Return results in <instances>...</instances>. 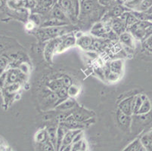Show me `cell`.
<instances>
[{"label": "cell", "instance_id": "cell-1", "mask_svg": "<svg viewBox=\"0 0 152 151\" xmlns=\"http://www.w3.org/2000/svg\"><path fill=\"white\" fill-rule=\"evenodd\" d=\"M64 27H46V28H42L39 30L38 33L39 37L42 40L50 39L57 37L58 36L61 35L62 33H64Z\"/></svg>", "mask_w": 152, "mask_h": 151}, {"label": "cell", "instance_id": "cell-2", "mask_svg": "<svg viewBox=\"0 0 152 151\" xmlns=\"http://www.w3.org/2000/svg\"><path fill=\"white\" fill-rule=\"evenodd\" d=\"M133 98L134 97H129V98L123 100L119 104V110L127 116H131L133 114V109H132Z\"/></svg>", "mask_w": 152, "mask_h": 151}, {"label": "cell", "instance_id": "cell-3", "mask_svg": "<svg viewBox=\"0 0 152 151\" xmlns=\"http://www.w3.org/2000/svg\"><path fill=\"white\" fill-rule=\"evenodd\" d=\"M110 28L114 31L116 35L118 36H120L121 34L126 32L127 30L126 25L119 18H118L112 19L111 23H110Z\"/></svg>", "mask_w": 152, "mask_h": 151}, {"label": "cell", "instance_id": "cell-4", "mask_svg": "<svg viewBox=\"0 0 152 151\" xmlns=\"http://www.w3.org/2000/svg\"><path fill=\"white\" fill-rule=\"evenodd\" d=\"M52 16L53 18H56L58 20H62V21L67 22V23L70 22L69 19L67 18V15H65L64 12L62 10V8L58 3H55L53 8H52Z\"/></svg>", "mask_w": 152, "mask_h": 151}, {"label": "cell", "instance_id": "cell-5", "mask_svg": "<svg viewBox=\"0 0 152 151\" xmlns=\"http://www.w3.org/2000/svg\"><path fill=\"white\" fill-rule=\"evenodd\" d=\"M119 39H120V41L121 42V43H123L128 48H135V38L129 32L126 31L123 33V34H121L119 36Z\"/></svg>", "mask_w": 152, "mask_h": 151}, {"label": "cell", "instance_id": "cell-6", "mask_svg": "<svg viewBox=\"0 0 152 151\" xmlns=\"http://www.w3.org/2000/svg\"><path fill=\"white\" fill-rule=\"evenodd\" d=\"M95 6L93 1H80V15L86 16L92 13L95 10Z\"/></svg>", "mask_w": 152, "mask_h": 151}, {"label": "cell", "instance_id": "cell-7", "mask_svg": "<svg viewBox=\"0 0 152 151\" xmlns=\"http://www.w3.org/2000/svg\"><path fill=\"white\" fill-rule=\"evenodd\" d=\"M69 23L62 21V20H58L56 18H49L48 20L42 22L41 27L42 28H46V27H66Z\"/></svg>", "mask_w": 152, "mask_h": 151}, {"label": "cell", "instance_id": "cell-8", "mask_svg": "<svg viewBox=\"0 0 152 151\" xmlns=\"http://www.w3.org/2000/svg\"><path fill=\"white\" fill-rule=\"evenodd\" d=\"M125 12H131L128 8H126L125 6H122V5H115L114 7L111 8V10L109 12V15L110 18L114 19V18H118L122 15L123 13Z\"/></svg>", "mask_w": 152, "mask_h": 151}, {"label": "cell", "instance_id": "cell-9", "mask_svg": "<svg viewBox=\"0 0 152 151\" xmlns=\"http://www.w3.org/2000/svg\"><path fill=\"white\" fill-rule=\"evenodd\" d=\"M80 131H82V130H67L65 135L64 137L63 142H62V145L61 147V148H63L64 147H67L68 146V145L72 144H73V139H74V136Z\"/></svg>", "mask_w": 152, "mask_h": 151}, {"label": "cell", "instance_id": "cell-10", "mask_svg": "<svg viewBox=\"0 0 152 151\" xmlns=\"http://www.w3.org/2000/svg\"><path fill=\"white\" fill-rule=\"evenodd\" d=\"M93 43L92 38L89 35H83L80 38L77 39V44L84 49H88L90 48Z\"/></svg>", "mask_w": 152, "mask_h": 151}, {"label": "cell", "instance_id": "cell-11", "mask_svg": "<svg viewBox=\"0 0 152 151\" xmlns=\"http://www.w3.org/2000/svg\"><path fill=\"white\" fill-rule=\"evenodd\" d=\"M123 151H148L145 148V147L142 145V142H141L140 139L137 138V139L134 140L132 142H131L125 149Z\"/></svg>", "mask_w": 152, "mask_h": 151}, {"label": "cell", "instance_id": "cell-12", "mask_svg": "<svg viewBox=\"0 0 152 151\" xmlns=\"http://www.w3.org/2000/svg\"><path fill=\"white\" fill-rule=\"evenodd\" d=\"M139 139L148 151H152V130L145 133Z\"/></svg>", "mask_w": 152, "mask_h": 151}, {"label": "cell", "instance_id": "cell-13", "mask_svg": "<svg viewBox=\"0 0 152 151\" xmlns=\"http://www.w3.org/2000/svg\"><path fill=\"white\" fill-rule=\"evenodd\" d=\"M147 98L145 95H139L137 96L134 97L133 101H132V109H133L134 114H137L139 109L142 107L144 101Z\"/></svg>", "mask_w": 152, "mask_h": 151}, {"label": "cell", "instance_id": "cell-14", "mask_svg": "<svg viewBox=\"0 0 152 151\" xmlns=\"http://www.w3.org/2000/svg\"><path fill=\"white\" fill-rule=\"evenodd\" d=\"M67 131V128L64 126H59L57 128V142H56V151H59L62 145L64 137Z\"/></svg>", "mask_w": 152, "mask_h": 151}, {"label": "cell", "instance_id": "cell-15", "mask_svg": "<svg viewBox=\"0 0 152 151\" xmlns=\"http://www.w3.org/2000/svg\"><path fill=\"white\" fill-rule=\"evenodd\" d=\"M117 119L118 123L123 126H128L130 124V116H127L120 110H118V111L117 112Z\"/></svg>", "mask_w": 152, "mask_h": 151}, {"label": "cell", "instance_id": "cell-16", "mask_svg": "<svg viewBox=\"0 0 152 151\" xmlns=\"http://www.w3.org/2000/svg\"><path fill=\"white\" fill-rule=\"evenodd\" d=\"M63 83H62L61 79H58V80H54L47 83V87L54 93H57L58 91L63 87Z\"/></svg>", "mask_w": 152, "mask_h": 151}, {"label": "cell", "instance_id": "cell-17", "mask_svg": "<svg viewBox=\"0 0 152 151\" xmlns=\"http://www.w3.org/2000/svg\"><path fill=\"white\" fill-rule=\"evenodd\" d=\"M123 66H124V61L122 60L114 61L110 63V71L118 75H121L122 73Z\"/></svg>", "mask_w": 152, "mask_h": 151}, {"label": "cell", "instance_id": "cell-18", "mask_svg": "<svg viewBox=\"0 0 152 151\" xmlns=\"http://www.w3.org/2000/svg\"><path fill=\"white\" fill-rule=\"evenodd\" d=\"M76 43H77V39L74 36H68L61 42V43L59 45V47H60L61 50H63L70 46H73Z\"/></svg>", "mask_w": 152, "mask_h": 151}, {"label": "cell", "instance_id": "cell-19", "mask_svg": "<svg viewBox=\"0 0 152 151\" xmlns=\"http://www.w3.org/2000/svg\"><path fill=\"white\" fill-rule=\"evenodd\" d=\"M47 133H48V137H49V140L51 143L53 144L55 147V150H56V142H57V128L55 127H49L48 129L46 130Z\"/></svg>", "mask_w": 152, "mask_h": 151}, {"label": "cell", "instance_id": "cell-20", "mask_svg": "<svg viewBox=\"0 0 152 151\" xmlns=\"http://www.w3.org/2000/svg\"><path fill=\"white\" fill-rule=\"evenodd\" d=\"M151 110V103L148 100V98H146L145 101H144L143 104H142V107L139 109V112H138L137 115H145L148 113Z\"/></svg>", "mask_w": 152, "mask_h": 151}, {"label": "cell", "instance_id": "cell-21", "mask_svg": "<svg viewBox=\"0 0 152 151\" xmlns=\"http://www.w3.org/2000/svg\"><path fill=\"white\" fill-rule=\"evenodd\" d=\"M152 6V0H143L141 1L140 4L137 8L135 9V12H145L148 10L149 8Z\"/></svg>", "mask_w": 152, "mask_h": 151}, {"label": "cell", "instance_id": "cell-22", "mask_svg": "<svg viewBox=\"0 0 152 151\" xmlns=\"http://www.w3.org/2000/svg\"><path fill=\"white\" fill-rule=\"evenodd\" d=\"M36 140L38 143L40 144H42L48 141L49 137H48V133H47L46 130H41V131H38L36 135Z\"/></svg>", "mask_w": 152, "mask_h": 151}, {"label": "cell", "instance_id": "cell-23", "mask_svg": "<svg viewBox=\"0 0 152 151\" xmlns=\"http://www.w3.org/2000/svg\"><path fill=\"white\" fill-rule=\"evenodd\" d=\"M67 89H68V88H66V87L63 86L58 91L57 93H56L58 100H61L62 102L65 101L66 100H67V98H68L69 95Z\"/></svg>", "mask_w": 152, "mask_h": 151}, {"label": "cell", "instance_id": "cell-24", "mask_svg": "<svg viewBox=\"0 0 152 151\" xmlns=\"http://www.w3.org/2000/svg\"><path fill=\"white\" fill-rule=\"evenodd\" d=\"M74 101L72 99L66 100L65 101L62 102L61 104H59V106L57 107V109L59 110H67L69 108H71L74 105Z\"/></svg>", "mask_w": 152, "mask_h": 151}, {"label": "cell", "instance_id": "cell-25", "mask_svg": "<svg viewBox=\"0 0 152 151\" xmlns=\"http://www.w3.org/2000/svg\"><path fill=\"white\" fill-rule=\"evenodd\" d=\"M68 95L70 97H76L80 93V87L76 85H72L67 89Z\"/></svg>", "mask_w": 152, "mask_h": 151}, {"label": "cell", "instance_id": "cell-26", "mask_svg": "<svg viewBox=\"0 0 152 151\" xmlns=\"http://www.w3.org/2000/svg\"><path fill=\"white\" fill-rule=\"evenodd\" d=\"M8 64H9V61L6 58H5V57L0 58V75H2V73H5V70Z\"/></svg>", "mask_w": 152, "mask_h": 151}, {"label": "cell", "instance_id": "cell-27", "mask_svg": "<svg viewBox=\"0 0 152 151\" xmlns=\"http://www.w3.org/2000/svg\"><path fill=\"white\" fill-rule=\"evenodd\" d=\"M8 85V73L5 72L0 75V88H3Z\"/></svg>", "mask_w": 152, "mask_h": 151}, {"label": "cell", "instance_id": "cell-28", "mask_svg": "<svg viewBox=\"0 0 152 151\" xmlns=\"http://www.w3.org/2000/svg\"><path fill=\"white\" fill-rule=\"evenodd\" d=\"M42 147V151H56L55 147L51 143L49 140L46 141L44 143L41 144Z\"/></svg>", "mask_w": 152, "mask_h": 151}, {"label": "cell", "instance_id": "cell-29", "mask_svg": "<svg viewBox=\"0 0 152 151\" xmlns=\"http://www.w3.org/2000/svg\"><path fill=\"white\" fill-rule=\"evenodd\" d=\"M144 48L152 53V35L143 42Z\"/></svg>", "mask_w": 152, "mask_h": 151}, {"label": "cell", "instance_id": "cell-30", "mask_svg": "<svg viewBox=\"0 0 152 151\" xmlns=\"http://www.w3.org/2000/svg\"><path fill=\"white\" fill-rule=\"evenodd\" d=\"M19 87H20L19 83H14V84H9L5 88H6V91H9V93H13L18 90Z\"/></svg>", "mask_w": 152, "mask_h": 151}, {"label": "cell", "instance_id": "cell-31", "mask_svg": "<svg viewBox=\"0 0 152 151\" xmlns=\"http://www.w3.org/2000/svg\"><path fill=\"white\" fill-rule=\"evenodd\" d=\"M61 79L62 83H63V85L66 88H69L70 85H72V80L68 76H64Z\"/></svg>", "mask_w": 152, "mask_h": 151}, {"label": "cell", "instance_id": "cell-32", "mask_svg": "<svg viewBox=\"0 0 152 151\" xmlns=\"http://www.w3.org/2000/svg\"><path fill=\"white\" fill-rule=\"evenodd\" d=\"M119 77H120V75L117 74L115 73H113V72H110L107 77V79L110 82H116L117 80H118Z\"/></svg>", "mask_w": 152, "mask_h": 151}, {"label": "cell", "instance_id": "cell-33", "mask_svg": "<svg viewBox=\"0 0 152 151\" xmlns=\"http://www.w3.org/2000/svg\"><path fill=\"white\" fill-rule=\"evenodd\" d=\"M83 131H80L74 136V139H73V144L77 143V142L83 141Z\"/></svg>", "mask_w": 152, "mask_h": 151}, {"label": "cell", "instance_id": "cell-34", "mask_svg": "<svg viewBox=\"0 0 152 151\" xmlns=\"http://www.w3.org/2000/svg\"><path fill=\"white\" fill-rule=\"evenodd\" d=\"M83 141L72 144V151H81V146H82Z\"/></svg>", "mask_w": 152, "mask_h": 151}, {"label": "cell", "instance_id": "cell-35", "mask_svg": "<svg viewBox=\"0 0 152 151\" xmlns=\"http://www.w3.org/2000/svg\"><path fill=\"white\" fill-rule=\"evenodd\" d=\"M37 5V1H26V6L30 9H34Z\"/></svg>", "mask_w": 152, "mask_h": 151}, {"label": "cell", "instance_id": "cell-36", "mask_svg": "<svg viewBox=\"0 0 152 151\" xmlns=\"http://www.w3.org/2000/svg\"><path fill=\"white\" fill-rule=\"evenodd\" d=\"M59 151H72V144L68 145L67 147H64L63 148H61Z\"/></svg>", "mask_w": 152, "mask_h": 151}, {"label": "cell", "instance_id": "cell-37", "mask_svg": "<svg viewBox=\"0 0 152 151\" xmlns=\"http://www.w3.org/2000/svg\"><path fill=\"white\" fill-rule=\"evenodd\" d=\"M81 151H87V144L85 141H83L82 146H81Z\"/></svg>", "mask_w": 152, "mask_h": 151}, {"label": "cell", "instance_id": "cell-38", "mask_svg": "<svg viewBox=\"0 0 152 151\" xmlns=\"http://www.w3.org/2000/svg\"><path fill=\"white\" fill-rule=\"evenodd\" d=\"M5 2H5V1H0V9H1V8H2L4 6H5Z\"/></svg>", "mask_w": 152, "mask_h": 151}, {"label": "cell", "instance_id": "cell-39", "mask_svg": "<svg viewBox=\"0 0 152 151\" xmlns=\"http://www.w3.org/2000/svg\"><path fill=\"white\" fill-rule=\"evenodd\" d=\"M148 21H150L152 23V15H148Z\"/></svg>", "mask_w": 152, "mask_h": 151}]
</instances>
